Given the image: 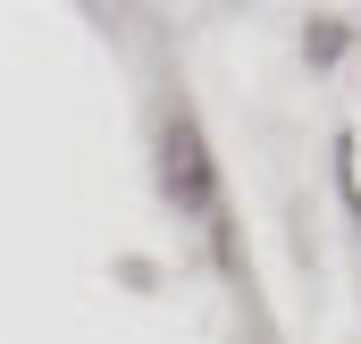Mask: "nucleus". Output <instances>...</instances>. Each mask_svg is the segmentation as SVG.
Wrapping results in <instances>:
<instances>
[{
    "label": "nucleus",
    "mask_w": 361,
    "mask_h": 344,
    "mask_svg": "<svg viewBox=\"0 0 361 344\" xmlns=\"http://www.w3.org/2000/svg\"><path fill=\"white\" fill-rule=\"evenodd\" d=\"M160 176H169V193H177L202 227H219V168H210V143H202L193 109H177L160 126Z\"/></svg>",
    "instance_id": "nucleus-1"
}]
</instances>
